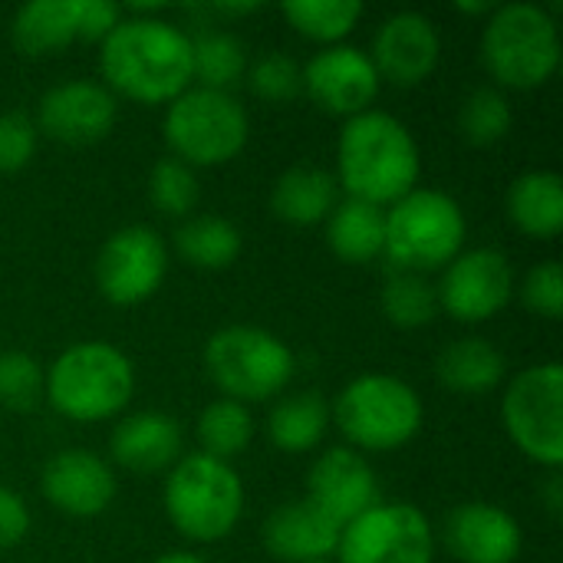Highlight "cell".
I'll list each match as a JSON object with an SVG mask.
<instances>
[{
    "label": "cell",
    "mask_w": 563,
    "mask_h": 563,
    "mask_svg": "<svg viewBox=\"0 0 563 563\" xmlns=\"http://www.w3.org/2000/svg\"><path fill=\"white\" fill-rule=\"evenodd\" d=\"M99 66L106 89L135 102H172L191 79V36L162 16H122L102 40Z\"/></svg>",
    "instance_id": "cell-1"
},
{
    "label": "cell",
    "mask_w": 563,
    "mask_h": 563,
    "mask_svg": "<svg viewBox=\"0 0 563 563\" xmlns=\"http://www.w3.org/2000/svg\"><path fill=\"white\" fill-rule=\"evenodd\" d=\"M419 145L406 122L366 109L346 119L336 145V185L350 198L386 208L406 198L419 181Z\"/></svg>",
    "instance_id": "cell-2"
},
{
    "label": "cell",
    "mask_w": 563,
    "mask_h": 563,
    "mask_svg": "<svg viewBox=\"0 0 563 563\" xmlns=\"http://www.w3.org/2000/svg\"><path fill=\"white\" fill-rule=\"evenodd\" d=\"M135 389L132 363L102 340L73 343L43 373L49 406L69 422H102L119 416Z\"/></svg>",
    "instance_id": "cell-3"
},
{
    "label": "cell",
    "mask_w": 563,
    "mask_h": 563,
    "mask_svg": "<svg viewBox=\"0 0 563 563\" xmlns=\"http://www.w3.org/2000/svg\"><path fill=\"white\" fill-rule=\"evenodd\" d=\"M468 221L462 205L435 188H412L386 211L383 254L396 271L429 274L449 267L465 247Z\"/></svg>",
    "instance_id": "cell-4"
},
{
    "label": "cell",
    "mask_w": 563,
    "mask_h": 563,
    "mask_svg": "<svg viewBox=\"0 0 563 563\" xmlns=\"http://www.w3.org/2000/svg\"><path fill=\"white\" fill-rule=\"evenodd\" d=\"M165 515L188 541H221L244 515V485L228 462L205 452L185 455L165 482Z\"/></svg>",
    "instance_id": "cell-5"
},
{
    "label": "cell",
    "mask_w": 563,
    "mask_h": 563,
    "mask_svg": "<svg viewBox=\"0 0 563 563\" xmlns=\"http://www.w3.org/2000/svg\"><path fill=\"white\" fill-rule=\"evenodd\" d=\"M485 69L511 89H538L561 66V33L538 3H505L482 33Z\"/></svg>",
    "instance_id": "cell-6"
},
{
    "label": "cell",
    "mask_w": 563,
    "mask_h": 563,
    "mask_svg": "<svg viewBox=\"0 0 563 563\" xmlns=\"http://www.w3.org/2000/svg\"><path fill=\"white\" fill-rule=\"evenodd\" d=\"M330 416L356 449L396 452L416 439L426 412L419 393L406 379L386 373H366L356 376L350 386H343Z\"/></svg>",
    "instance_id": "cell-7"
},
{
    "label": "cell",
    "mask_w": 563,
    "mask_h": 563,
    "mask_svg": "<svg viewBox=\"0 0 563 563\" xmlns=\"http://www.w3.org/2000/svg\"><path fill=\"white\" fill-rule=\"evenodd\" d=\"M162 129L178 162L188 168H211L231 162L247 145L251 122L231 92L188 86L168 102Z\"/></svg>",
    "instance_id": "cell-8"
},
{
    "label": "cell",
    "mask_w": 563,
    "mask_h": 563,
    "mask_svg": "<svg viewBox=\"0 0 563 563\" xmlns=\"http://www.w3.org/2000/svg\"><path fill=\"white\" fill-rule=\"evenodd\" d=\"M290 346L261 327H224L205 346V369L211 383L234 402H264L294 379Z\"/></svg>",
    "instance_id": "cell-9"
},
{
    "label": "cell",
    "mask_w": 563,
    "mask_h": 563,
    "mask_svg": "<svg viewBox=\"0 0 563 563\" xmlns=\"http://www.w3.org/2000/svg\"><path fill=\"white\" fill-rule=\"evenodd\" d=\"M501 422L531 462L558 472L563 462V366L538 363L521 369L501 399Z\"/></svg>",
    "instance_id": "cell-10"
},
{
    "label": "cell",
    "mask_w": 563,
    "mask_h": 563,
    "mask_svg": "<svg viewBox=\"0 0 563 563\" xmlns=\"http://www.w3.org/2000/svg\"><path fill=\"white\" fill-rule=\"evenodd\" d=\"M340 563H432L435 534L429 518L406 501H379L340 531Z\"/></svg>",
    "instance_id": "cell-11"
},
{
    "label": "cell",
    "mask_w": 563,
    "mask_h": 563,
    "mask_svg": "<svg viewBox=\"0 0 563 563\" xmlns=\"http://www.w3.org/2000/svg\"><path fill=\"white\" fill-rule=\"evenodd\" d=\"M168 274V247L158 231L129 224L115 231L96 257V287L115 307L148 300Z\"/></svg>",
    "instance_id": "cell-12"
},
{
    "label": "cell",
    "mask_w": 563,
    "mask_h": 563,
    "mask_svg": "<svg viewBox=\"0 0 563 563\" xmlns=\"http://www.w3.org/2000/svg\"><path fill=\"white\" fill-rule=\"evenodd\" d=\"M439 307L462 320V323H482L498 317L511 297H515V271L511 261L495 247H478L459 254L442 280H439Z\"/></svg>",
    "instance_id": "cell-13"
},
{
    "label": "cell",
    "mask_w": 563,
    "mask_h": 563,
    "mask_svg": "<svg viewBox=\"0 0 563 563\" xmlns=\"http://www.w3.org/2000/svg\"><path fill=\"white\" fill-rule=\"evenodd\" d=\"M379 73L369 59V53L336 43L323 46L307 66H303V92L333 115H360L373 106L379 96Z\"/></svg>",
    "instance_id": "cell-14"
},
{
    "label": "cell",
    "mask_w": 563,
    "mask_h": 563,
    "mask_svg": "<svg viewBox=\"0 0 563 563\" xmlns=\"http://www.w3.org/2000/svg\"><path fill=\"white\" fill-rule=\"evenodd\" d=\"M115 115V96L102 82L66 79L43 92L36 129L66 145H89L112 132Z\"/></svg>",
    "instance_id": "cell-15"
},
{
    "label": "cell",
    "mask_w": 563,
    "mask_h": 563,
    "mask_svg": "<svg viewBox=\"0 0 563 563\" xmlns=\"http://www.w3.org/2000/svg\"><path fill=\"white\" fill-rule=\"evenodd\" d=\"M369 59L379 79H389L396 86H419L435 73L442 59L439 26L416 10L393 13L376 30Z\"/></svg>",
    "instance_id": "cell-16"
},
{
    "label": "cell",
    "mask_w": 563,
    "mask_h": 563,
    "mask_svg": "<svg viewBox=\"0 0 563 563\" xmlns=\"http://www.w3.org/2000/svg\"><path fill=\"white\" fill-rule=\"evenodd\" d=\"M40 488L56 511L69 518H96L115 498V475L99 455L66 449L43 465Z\"/></svg>",
    "instance_id": "cell-17"
},
{
    "label": "cell",
    "mask_w": 563,
    "mask_h": 563,
    "mask_svg": "<svg viewBox=\"0 0 563 563\" xmlns=\"http://www.w3.org/2000/svg\"><path fill=\"white\" fill-rule=\"evenodd\" d=\"M307 488H310L307 501H313L340 528L379 505L376 475L369 462L353 449H327L313 462Z\"/></svg>",
    "instance_id": "cell-18"
},
{
    "label": "cell",
    "mask_w": 563,
    "mask_h": 563,
    "mask_svg": "<svg viewBox=\"0 0 563 563\" xmlns=\"http://www.w3.org/2000/svg\"><path fill=\"white\" fill-rule=\"evenodd\" d=\"M445 544L462 563H515L525 538L511 511L488 501H468L449 515Z\"/></svg>",
    "instance_id": "cell-19"
},
{
    "label": "cell",
    "mask_w": 563,
    "mask_h": 563,
    "mask_svg": "<svg viewBox=\"0 0 563 563\" xmlns=\"http://www.w3.org/2000/svg\"><path fill=\"white\" fill-rule=\"evenodd\" d=\"M340 525L327 518L313 501H284L264 521V548L280 563H320L336 554Z\"/></svg>",
    "instance_id": "cell-20"
},
{
    "label": "cell",
    "mask_w": 563,
    "mask_h": 563,
    "mask_svg": "<svg viewBox=\"0 0 563 563\" xmlns=\"http://www.w3.org/2000/svg\"><path fill=\"white\" fill-rule=\"evenodd\" d=\"M109 445L112 459L129 472H165L181 455V426L168 412H135L115 426Z\"/></svg>",
    "instance_id": "cell-21"
},
{
    "label": "cell",
    "mask_w": 563,
    "mask_h": 563,
    "mask_svg": "<svg viewBox=\"0 0 563 563\" xmlns=\"http://www.w3.org/2000/svg\"><path fill=\"white\" fill-rule=\"evenodd\" d=\"M336 195H340V185L333 172L317 168V165H294L277 178L271 191V211L287 224L310 228L333 214Z\"/></svg>",
    "instance_id": "cell-22"
},
{
    "label": "cell",
    "mask_w": 563,
    "mask_h": 563,
    "mask_svg": "<svg viewBox=\"0 0 563 563\" xmlns=\"http://www.w3.org/2000/svg\"><path fill=\"white\" fill-rule=\"evenodd\" d=\"M508 218L538 241L558 238L563 228V181L558 172H528L508 188Z\"/></svg>",
    "instance_id": "cell-23"
},
{
    "label": "cell",
    "mask_w": 563,
    "mask_h": 563,
    "mask_svg": "<svg viewBox=\"0 0 563 563\" xmlns=\"http://www.w3.org/2000/svg\"><path fill=\"white\" fill-rule=\"evenodd\" d=\"M13 43L26 56H49L79 40V0H33L13 16Z\"/></svg>",
    "instance_id": "cell-24"
},
{
    "label": "cell",
    "mask_w": 563,
    "mask_h": 563,
    "mask_svg": "<svg viewBox=\"0 0 563 563\" xmlns=\"http://www.w3.org/2000/svg\"><path fill=\"white\" fill-rule=\"evenodd\" d=\"M327 241L346 264H369L386 247V208L346 198L327 218Z\"/></svg>",
    "instance_id": "cell-25"
},
{
    "label": "cell",
    "mask_w": 563,
    "mask_h": 563,
    "mask_svg": "<svg viewBox=\"0 0 563 563\" xmlns=\"http://www.w3.org/2000/svg\"><path fill=\"white\" fill-rule=\"evenodd\" d=\"M439 379L459 396H485L505 379V356L482 336H465L439 353Z\"/></svg>",
    "instance_id": "cell-26"
},
{
    "label": "cell",
    "mask_w": 563,
    "mask_h": 563,
    "mask_svg": "<svg viewBox=\"0 0 563 563\" xmlns=\"http://www.w3.org/2000/svg\"><path fill=\"white\" fill-rule=\"evenodd\" d=\"M330 419V406L320 393L307 389L297 396H284L267 416V439L274 442V449L300 455L323 442Z\"/></svg>",
    "instance_id": "cell-27"
},
{
    "label": "cell",
    "mask_w": 563,
    "mask_h": 563,
    "mask_svg": "<svg viewBox=\"0 0 563 563\" xmlns=\"http://www.w3.org/2000/svg\"><path fill=\"white\" fill-rule=\"evenodd\" d=\"M241 231L218 214H198L188 218L175 231V251L181 261H188L198 271H224L238 261L241 254Z\"/></svg>",
    "instance_id": "cell-28"
},
{
    "label": "cell",
    "mask_w": 563,
    "mask_h": 563,
    "mask_svg": "<svg viewBox=\"0 0 563 563\" xmlns=\"http://www.w3.org/2000/svg\"><path fill=\"white\" fill-rule=\"evenodd\" d=\"M379 307L386 313V320L399 330H419L426 323L435 320L439 313V290L426 274H412V271H389L383 294H379Z\"/></svg>",
    "instance_id": "cell-29"
},
{
    "label": "cell",
    "mask_w": 563,
    "mask_h": 563,
    "mask_svg": "<svg viewBox=\"0 0 563 563\" xmlns=\"http://www.w3.org/2000/svg\"><path fill=\"white\" fill-rule=\"evenodd\" d=\"M251 439H254V419L244 402L221 396L198 419V442H201V452L211 459L228 462L241 455L251 445Z\"/></svg>",
    "instance_id": "cell-30"
},
{
    "label": "cell",
    "mask_w": 563,
    "mask_h": 563,
    "mask_svg": "<svg viewBox=\"0 0 563 563\" xmlns=\"http://www.w3.org/2000/svg\"><path fill=\"white\" fill-rule=\"evenodd\" d=\"M191 69L205 89L228 92V86H234L247 69L244 43L224 30H205L191 40Z\"/></svg>",
    "instance_id": "cell-31"
},
{
    "label": "cell",
    "mask_w": 563,
    "mask_h": 563,
    "mask_svg": "<svg viewBox=\"0 0 563 563\" xmlns=\"http://www.w3.org/2000/svg\"><path fill=\"white\" fill-rule=\"evenodd\" d=\"M287 23L317 40V43H340L363 16L360 0H287L284 3Z\"/></svg>",
    "instance_id": "cell-32"
},
{
    "label": "cell",
    "mask_w": 563,
    "mask_h": 563,
    "mask_svg": "<svg viewBox=\"0 0 563 563\" xmlns=\"http://www.w3.org/2000/svg\"><path fill=\"white\" fill-rule=\"evenodd\" d=\"M511 102L495 86H478L465 96L459 109V132L472 145H495L511 132Z\"/></svg>",
    "instance_id": "cell-33"
},
{
    "label": "cell",
    "mask_w": 563,
    "mask_h": 563,
    "mask_svg": "<svg viewBox=\"0 0 563 563\" xmlns=\"http://www.w3.org/2000/svg\"><path fill=\"white\" fill-rule=\"evenodd\" d=\"M148 195H152V205L162 214L185 218V214L195 211V205L201 198V188H198L195 168H188L185 162H178L172 155V158L155 162V168L148 175Z\"/></svg>",
    "instance_id": "cell-34"
},
{
    "label": "cell",
    "mask_w": 563,
    "mask_h": 563,
    "mask_svg": "<svg viewBox=\"0 0 563 563\" xmlns=\"http://www.w3.org/2000/svg\"><path fill=\"white\" fill-rule=\"evenodd\" d=\"M43 396V366L20 350L0 353V406L26 412Z\"/></svg>",
    "instance_id": "cell-35"
},
{
    "label": "cell",
    "mask_w": 563,
    "mask_h": 563,
    "mask_svg": "<svg viewBox=\"0 0 563 563\" xmlns=\"http://www.w3.org/2000/svg\"><path fill=\"white\" fill-rule=\"evenodd\" d=\"M247 79H251V89L267 102H290L303 89L300 63L294 56H287V53H277V49L254 59Z\"/></svg>",
    "instance_id": "cell-36"
},
{
    "label": "cell",
    "mask_w": 563,
    "mask_h": 563,
    "mask_svg": "<svg viewBox=\"0 0 563 563\" xmlns=\"http://www.w3.org/2000/svg\"><path fill=\"white\" fill-rule=\"evenodd\" d=\"M521 297L531 313L544 320H561L563 317V271L558 261H544L528 271Z\"/></svg>",
    "instance_id": "cell-37"
},
{
    "label": "cell",
    "mask_w": 563,
    "mask_h": 563,
    "mask_svg": "<svg viewBox=\"0 0 563 563\" xmlns=\"http://www.w3.org/2000/svg\"><path fill=\"white\" fill-rule=\"evenodd\" d=\"M40 129L26 112H3L0 115V172H20L36 152Z\"/></svg>",
    "instance_id": "cell-38"
},
{
    "label": "cell",
    "mask_w": 563,
    "mask_h": 563,
    "mask_svg": "<svg viewBox=\"0 0 563 563\" xmlns=\"http://www.w3.org/2000/svg\"><path fill=\"white\" fill-rule=\"evenodd\" d=\"M122 20V7L112 0H79V40H106Z\"/></svg>",
    "instance_id": "cell-39"
},
{
    "label": "cell",
    "mask_w": 563,
    "mask_h": 563,
    "mask_svg": "<svg viewBox=\"0 0 563 563\" xmlns=\"http://www.w3.org/2000/svg\"><path fill=\"white\" fill-rule=\"evenodd\" d=\"M26 531H30L26 501L16 492H10V488L0 485V551L20 544L26 538Z\"/></svg>",
    "instance_id": "cell-40"
},
{
    "label": "cell",
    "mask_w": 563,
    "mask_h": 563,
    "mask_svg": "<svg viewBox=\"0 0 563 563\" xmlns=\"http://www.w3.org/2000/svg\"><path fill=\"white\" fill-rule=\"evenodd\" d=\"M544 501H548V511H551L554 518H561V511H563L561 472H551V478H548V485H544Z\"/></svg>",
    "instance_id": "cell-41"
},
{
    "label": "cell",
    "mask_w": 563,
    "mask_h": 563,
    "mask_svg": "<svg viewBox=\"0 0 563 563\" xmlns=\"http://www.w3.org/2000/svg\"><path fill=\"white\" fill-rule=\"evenodd\" d=\"M211 10H214V13H221V16H244V13L261 10V3H214Z\"/></svg>",
    "instance_id": "cell-42"
},
{
    "label": "cell",
    "mask_w": 563,
    "mask_h": 563,
    "mask_svg": "<svg viewBox=\"0 0 563 563\" xmlns=\"http://www.w3.org/2000/svg\"><path fill=\"white\" fill-rule=\"evenodd\" d=\"M455 7H459V10H465V13H488V10H492V3H488V0H459Z\"/></svg>",
    "instance_id": "cell-43"
},
{
    "label": "cell",
    "mask_w": 563,
    "mask_h": 563,
    "mask_svg": "<svg viewBox=\"0 0 563 563\" xmlns=\"http://www.w3.org/2000/svg\"><path fill=\"white\" fill-rule=\"evenodd\" d=\"M155 563H208V561H201V558H195V554H165V558H158Z\"/></svg>",
    "instance_id": "cell-44"
},
{
    "label": "cell",
    "mask_w": 563,
    "mask_h": 563,
    "mask_svg": "<svg viewBox=\"0 0 563 563\" xmlns=\"http://www.w3.org/2000/svg\"><path fill=\"white\" fill-rule=\"evenodd\" d=\"M320 563H327V561H320Z\"/></svg>",
    "instance_id": "cell-45"
}]
</instances>
